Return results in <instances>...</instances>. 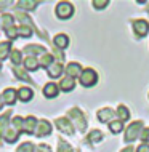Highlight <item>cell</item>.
Here are the masks:
<instances>
[{"instance_id":"7402d4cb","label":"cell","mask_w":149,"mask_h":152,"mask_svg":"<svg viewBox=\"0 0 149 152\" xmlns=\"http://www.w3.org/2000/svg\"><path fill=\"white\" fill-rule=\"evenodd\" d=\"M103 139V133L99 130H93L92 133L88 134V141L92 142V144H96V142H99Z\"/></svg>"},{"instance_id":"7a4b0ae2","label":"cell","mask_w":149,"mask_h":152,"mask_svg":"<svg viewBox=\"0 0 149 152\" xmlns=\"http://www.w3.org/2000/svg\"><path fill=\"white\" fill-rule=\"evenodd\" d=\"M74 15V7L69 2H59L56 5V16L59 19H68Z\"/></svg>"},{"instance_id":"d4e9b609","label":"cell","mask_w":149,"mask_h":152,"mask_svg":"<svg viewBox=\"0 0 149 152\" xmlns=\"http://www.w3.org/2000/svg\"><path fill=\"white\" fill-rule=\"evenodd\" d=\"M10 59H11V63H13L15 66H18V64H21V51L19 50H13L10 53Z\"/></svg>"},{"instance_id":"74e56055","label":"cell","mask_w":149,"mask_h":152,"mask_svg":"<svg viewBox=\"0 0 149 152\" xmlns=\"http://www.w3.org/2000/svg\"><path fill=\"white\" fill-rule=\"evenodd\" d=\"M148 11H149V3H148Z\"/></svg>"},{"instance_id":"4316f807","label":"cell","mask_w":149,"mask_h":152,"mask_svg":"<svg viewBox=\"0 0 149 152\" xmlns=\"http://www.w3.org/2000/svg\"><path fill=\"white\" fill-rule=\"evenodd\" d=\"M26 53H42L45 55V48L43 47H39V45H31V47H26Z\"/></svg>"},{"instance_id":"83f0119b","label":"cell","mask_w":149,"mask_h":152,"mask_svg":"<svg viewBox=\"0 0 149 152\" xmlns=\"http://www.w3.org/2000/svg\"><path fill=\"white\" fill-rule=\"evenodd\" d=\"M34 151H35V147L32 146V142H23L18 147V152H34Z\"/></svg>"},{"instance_id":"2e32d148","label":"cell","mask_w":149,"mask_h":152,"mask_svg":"<svg viewBox=\"0 0 149 152\" xmlns=\"http://www.w3.org/2000/svg\"><path fill=\"white\" fill-rule=\"evenodd\" d=\"M53 43H55L56 48H66L69 45V37L66 34H58L55 39H53Z\"/></svg>"},{"instance_id":"8992f818","label":"cell","mask_w":149,"mask_h":152,"mask_svg":"<svg viewBox=\"0 0 149 152\" xmlns=\"http://www.w3.org/2000/svg\"><path fill=\"white\" fill-rule=\"evenodd\" d=\"M82 66L79 63H69L66 66V74H68V77H71V79H76V77H80L82 74Z\"/></svg>"},{"instance_id":"5b68a950","label":"cell","mask_w":149,"mask_h":152,"mask_svg":"<svg viewBox=\"0 0 149 152\" xmlns=\"http://www.w3.org/2000/svg\"><path fill=\"white\" fill-rule=\"evenodd\" d=\"M51 133V125H50V122L47 120H39L37 122V126H35V131L34 134L35 136H48V134Z\"/></svg>"},{"instance_id":"44dd1931","label":"cell","mask_w":149,"mask_h":152,"mask_svg":"<svg viewBox=\"0 0 149 152\" xmlns=\"http://www.w3.org/2000/svg\"><path fill=\"white\" fill-rule=\"evenodd\" d=\"M53 64V55H50V53H45V55L40 58L39 61V66H42V67H50V66Z\"/></svg>"},{"instance_id":"f1b7e54d","label":"cell","mask_w":149,"mask_h":152,"mask_svg":"<svg viewBox=\"0 0 149 152\" xmlns=\"http://www.w3.org/2000/svg\"><path fill=\"white\" fill-rule=\"evenodd\" d=\"M2 23H3V29H8V27H11L13 26V16H10V15H5L2 18Z\"/></svg>"},{"instance_id":"5bb4252c","label":"cell","mask_w":149,"mask_h":152,"mask_svg":"<svg viewBox=\"0 0 149 152\" xmlns=\"http://www.w3.org/2000/svg\"><path fill=\"white\" fill-rule=\"evenodd\" d=\"M63 71H64V69H63V64H61V63H53L48 67V75L51 77V79H56V77H61Z\"/></svg>"},{"instance_id":"cb8c5ba5","label":"cell","mask_w":149,"mask_h":152,"mask_svg":"<svg viewBox=\"0 0 149 152\" xmlns=\"http://www.w3.org/2000/svg\"><path fill=\"white\" fill-rule=\"evenodd\" d=\"M122 128H123V123H122L120 120H114V122H111V123H109V130L112 131L114 134L120 133Z\"/></svg>"},{"instance_id":"52a82bcc","label":"cell","mask_w":149,"mask_h":152,"mask_svg":"<svg viewBox=\"0 0 149 152\" xmlns=\"http://www.w3.org/2000/svg\"><path fill=\"white\" fill-rule=\"evenodd\" d=\"M2 98H3V102H5V104L13 106L15 102H16V99H18V91L13 90V88H7L5 91H3Z\"/></svg>"},{"instance_id":"277c9868","label":"cell","mask_w":149,"mask_h":152,"mask_svg":"<svg viewBox=\"0 0 149 152\" xmlns=\"http://www.w3.org/2000/svg\"><path fill=\"white\" fill-rule=\"evenodd\" d=\"M133 31H135V34L138 35V37L148 35V32H149V23L144 21V19H136V21H133Z\"/></svg>"},{"instance_id":"d6986e66","label":"cell","mask_w":149,"mask_h":152,"mask_svg":"<svg viewBox=\"0 0 149 152\" xmlns=\"http://www.w3.org/2000/svg\"><path fill=\"white\" fill-rule=\"evenodd\" d=\"M10 53H11V43L10 42H2L0 43V61L5 59Z\"/></svg>"},{"instance_id":"7c38bea8","label":"cell","mask_w":149,"mask_h":152,"mask_svg":"<svg viewBox=\"0 0 149 152\" xmlns=\"http://www.w3.org/2000/svg\"><path fill=\"white\" fill-rule=\"evenodd\" d=\"M32 96H34V93H32V90L29 87H21L18 90V99L23 101V102H29L32 99Z\"/></svg>"},{"instance_id":"1f68e13d","label":"cell","mask_w":149,"mask_h":152,"mask_svg":"<svg viewBox=\"0 0 149 152\" xmlns=\"http://www.w3.org/2000/svg\"><path fill=\"white\" fill-rule=\"evenodd\" d=\"M93 5H95V8L101 10V8H104L106 5H109V2H107V0H103V2H99V0H95V2H93Z\"/></svg>"},{"instance_id":"9a60e30c","label":"cell","mask_w":149,"mask_h":152,"mask_svg":"<svg viewBox=\"0 0 149 152\" xmlns=\"http://www.w3.org/2000/svg\"><path fill=\"white\" fill-rule=\"evenodd\" d=\"M59 90H63V91H72L74 87H76V83H74V79H71V77H68L66 75L64 79H61L59 82Z\"/></svg>"},{"instance_id":"4fadbf2b","label":"cell","mask_w":149,"mask_h":152,"mask_svg":"<svg viewBox=\"0 0 149 152\" xmlns=\"http://www.w3.org/2000/svg\"><path fill=\"white\" fill-rule=\"evenodd\" d=\"M3 138H5V141H7V142H10V144H13V142H16V141H18V138H19V131L16 130L13 125H11L10 128L7 130V133H5V136H3Z\"/></svg>"},{"instance_id":"f546056e","label":"cell","mask_w":149,"mask_h":152,"mask_svg":"<svg viewBox=\"0 0 149 152\" xmlns=\"http://www.w3.org/2000/svg\"><path fill=\"white\" fill-rule=\"evenodd\" d=\"M18 5L23 10H32V8H35V5H39V2H19Z\"/></svg>"},{"instance_id":"8d00e7d4","label":"cell","mask_w":149,"mask_h":152,"mask_svg":"<svg viewBox=\"0 0 149 152\" xmlns=\"http://www.w3.org/2000/svg\"><path fill=\"white\" fill-rule=\"evenodd\" d=\"M3 104H5V102H3V98H2V96H0V109H2V107H3Z\"/></svg>"},{"instance_id":"603a6c76","label":"cell","mask_w":149,"mask_h":152,"mask_svg":"<svg viewBox=\"0 0 149 152\" xmlns=\"http://www.w3.org/2000/svg\"><path fill=\"white\" fill-rule=\"evenodd\" d=\"M8 118H10V112H7V114H3L2 117H0V134L2 136H5V126L8 125Z\"/></svg>"},{"instance_id":"f35d334b","label":"cell","mask_w":149,"mask_h":152,"mask_svg":"<svg viewBox=\"0 0 149 152\" xmlns=\"http://www.w3.org/2000/svg\"><path fill=\"white\" fill-rule=\"evenodd\" d=\"M0 67H2V63H0Z\"/></svg>"},{"instance_id":"3957f363","label":"cell","mask_w":149,"mask_h":152,"mask_svg":"<svg viewBox=\"0 0 149 152\" xmlns=\"http://www.w3.org/2000/svg\"><path fill=\"white\" fill-rule=\"evenodd\" d=\"M141 130H143V122L131 123V125L127 128V131H125V141L127 142H131V141H135L136 138H139Z\"/></svg>"},{"instance_id":"d590c367","label":"cell","mask_w":149,"mask_h":152,"mask_svg":"<svg viewBox=\"0 0 149 152\" xmlns=\"http://www.w3.org/2000/svg\"><path fill=\"white\" fill-rule=\"evenodd\" d=\"M122 152H135V151H133V147H125Z\"/></svg>"},{"instance_id":"9c48e42d","label":"cell","mask_w":149,"mask_h":152,"mask_svg":"<svg viewBox=\"0 0 149 152\" xmlns=\"http://www.w3.org/2000/svg\"><path fill=\"white\" fill-rule=\"evenodd\" d=\"M35 126H37V118L35 117L29 115L27 118H24V122H23V131H26L27 134H34Z\"/></svg>"},{"instance_id":"30bf717a","label":"cell","mask_w":149,"mask_h":152,"mask_svg":"<svg viewBox=\"0 0 149 152\" xmlns=\"http://www.w3.org/2000/svg\"><path fill=\"white\" fill-rule=\"evenodd\" d=\"M56 126L59 128V131H63L64 134H72L74 133V126L71 125V122H69L68 118H58Z\"/></svg>"},{"instance_id":"8fae6325","label":"cell","mask_w":149,"mask_h":152,"mask_svg":"<svg viewBox=\"0 0 149 152\" xmlns=\"http://www.w3.org/2000/svg\"><path fill=\"white\" fill-rule=\"evenodd\" d=\"M58 91H59V87H58L56 83H53V82H50L43 87V94L48 98V99H51V98H56L58 96Z\"/></svg>"},{"instance_id":"484cf974","label":"cell","mask_w":149,"mask_h":152,"mask_svg":"<svg viewBox=\"0 0 149 152\" xmlns=\"http://www.w3.org/2000/svg\"><path fill=\"white\" fill-rule=\"evenodd\" d=\"M16 32H18V37H31L32 35V31L26 26H19L16 27Z\"/></svg>"},{"instance_id":"4dcf8cb0","label":"cell","mask_w":149,"mask_h":152,"mask_svg":"<svg viewBox=\"0 0 149 152\" xmlns=\"http://www.w3.org/2000/svg\"><path fill=\"white\" fill-rule=\"evenodd\" d=\"M7 35H8V39H16V37H18V32H16V27H15V26L8 27V29H7Z\"/></svg>"},{"instance_id":"ffe728a7","label":"cell","mask_w":149,"mask_h":152,"mask_svg":"<svg viewBox=\"0 0 149 152\" xmlns=\"http://www.w3.org/2000/svg\"><path fill=\"white\" fill-rule=\"evenodd\" d=\"M117 115H119V120L123 123V122H127L128 118H130V112H128V109L125 107V106H119V109H117Z\"/></svg>"},{"instance_id":"6da1fadb","label":"cell","mask_w":149,"mask_h":152,"mask_svg":"<svg viewBox=\"0 0 149 152\" xmlns=\"http://www.w3.org/2000/svg\"><path fill=\"white\" fill-rule=\"evenodd\" d=\"M80 83H82V87H87V88H90V87H93L95 83L98 82V74L93 71V69H84L80 74Z\"/></svg>"},{"instance_id":"e575fe53","label":"cell","mask_w":149,"mask_h":152,"mask_svg":"<svg viewBox=\"0 0 149 152\" xmlns=\"http://www.w3.org/2000/svg\"><path fill=\"white\" fill-rule=\"evenodd\" d=\"M136 152H149V144H148V142H143V144H139L138 149H136Z\"/></svg>"},{"instance_id":"e0dca14e","label":"cell","mask_w":149,"mask_h":152,"mask_svg":"<svg viewBox=\"0 0 149 152\" xmlns=\"http://www.w3.org/2000/svg\"><path fill=\"white\" fill-rule=\"evenodd\" d=\"M115 115L114 114V110H111V109H101L98 112V118H99V122H103V123H106V122H109L111 123V118H112Z\"/></svg>"},{"instance_id":"ac0fdd59","label":"cell","mask_w":149,"mask_h":152,"mask_svg":"<svg viewBox=\"0 0 149 152\" xmlns=\"http://www.w3.org/2000/svg\"><path fill=\"white\" fill-rule=\"evenodd\" d=\"M24 66H26V71L29 72H34L37 67H39V59L35 56H29V58L24 59Z\"/></svg>"},{"instance_id":"d6a6232c","label":"cell","mask_w":149,"mask_h":152,"mask_svg":"<svg viewBox=\"0 0 149 152\" xmlns=\"http://www.w3.org/2000/svg\"><path fill=\"white\" fill-rule=\"evenodd\" d=\"M139 138H141L144 142H148V144H149V128H144L141 131V134H139Z\"/></svg>"},{"instance_id":"836d02e7","label":"cell","mask_w":149,"mask_h":152,"mask_svg":"<svg viewBox=\"0 0 149 152\" xmlns=\"http://www.w3.org/2000/svg\"><path fill=\"white\" fill-rule=\"evenodd\" d=\"M34 152H51V149H50V146H47V144H40V146L35 147Z\"/></svg>"},{"instance_id":"ba28073f","label":"cell","mask_w":149,"mask_h":152,"mask_svg":"<svg viewBox=\"0 0 149 152\" xmlns=\"http://www.w3.org/2000/svg\"><path fill=\"white\" fill-rule=\"evenodd\" d=\"M69 117H72L74 120H76V123L79 125V130H80V131H84V130L87 128L85 118H84V115L80 114V110H77V109H72V110H69Z\"/></svg>"}]
</instances>
